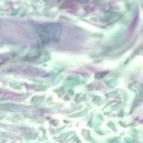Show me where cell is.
Masks as SVG:
<instances>
[{
	"label": "cell",
	"mask_w": 143,
	"mask_h": 143,
	"mask_svg": "<svg viewBox=\"0 0 143 143\" xmlns=\"http://www.w3.org/2000/svg\"><path fill=\"white\" fill-rule=\"evenodd\" d=\"M107 74V72H98L95 75V78L98 79H100L102 78Z\"/></svg>",
	"instance_id": "2"
},
{
	"label": "cell",
	"mask_w": 143,
	"mask_h": 143,
	"mask_svg": "<svg viewBox=\"0 0 143 143\" xmlns=\"http://www.w3.org/2000/svg\"><path fill=\"white\" fill-rule=\"evenodd\" d=\"M61 32V27L57 23L43 24L39 27L40 37L45 43H54L58 41Z\"/></svg>",
	"instance_id": "1"
}]
</instances>
